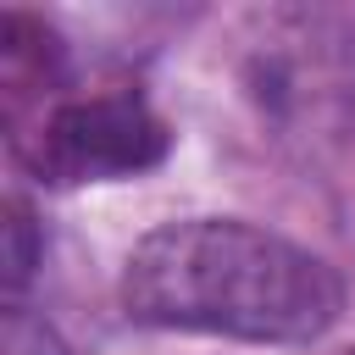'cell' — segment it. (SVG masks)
<instances>
[{"label":"cell","mask_w":355,"mask_h":355,"mask_svg":"<svg viewBox=\"0 0 355 355\" xmlns=\"http://www.w3.org/2000/svg\"><path fill=\"white\" fill-rule=\"evenodd\" d=\"M33 272V227H28V211L11 200L6 205V288H11V305H17V288L28 283Z\"/></svg>","instance_id":"cell-4"},{"label":"cell","mask_w":355,"mask_h":355,"mask_svg":"<svg viewBox=\"0 0 355 355\" xmlns=\"http://www.w3.org/2000/svg\"><path fill=\"white\" fill-rule=\"evenodd\" d=\"M0 355H67V344L55 338V327L22 305H6L0 316Z\"/></svg>","instance_id":"cell-3"},{"label":"cell","mask_w":355,"mask_h":355,"mask_svg":"<svg viewBox=\"0 0 355 355\" xmlns=\"http://www.w3.org/2000/svg\"><path fill=\"white\" fill-rule=\"evenodd\" d=\"M122 305L144 327L244 344L322 338L344 311L338 272L283 233L189 216L144 233L122 266Z\"/></svg>","instance_id":"cell-1"},{"label":"cell","mask_w":355,"mask_h":355,"mask_svg":"<svg viewBox=\"0 0 355 355\" xmlns=\"http://www.w3.org/2000/svg\"><path fill=\"white\" fill-rule=\"evenodd\" d=\"M166 155V122L150 111V100L139 94H83V100H61L33 144L28 161L44 183H111V178H133L150 172Z\"/></svg>","instance_id":"cell-2"}]
</instances>
